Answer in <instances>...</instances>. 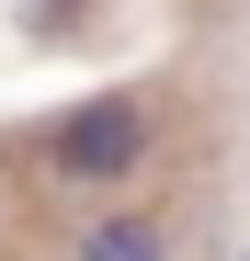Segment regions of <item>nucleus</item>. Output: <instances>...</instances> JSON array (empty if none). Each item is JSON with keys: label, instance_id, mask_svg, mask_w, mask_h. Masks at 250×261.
I'll list each match as a JSON object with an SVG mask.
<instances>
[{"label": "nucleus", "instance_id": "nucleus-1", "mask_svg": "<svg viewBox=\"0 0 250 261\" xmlns=\"http://www.w3.org/2000/svg\"><path fill=\"white\" fill-rule=\"evenodd\" d=\"M46 159H57V182L114 193L125 170L148 159V102H137V91H91V102H68V114H57V137H46Z\"/></svg>", "mask_w": 250, "mask_h": 261}, {"label": "nucleus", "instance_id": "nucleus-2", "mask_svg": "<svg viewBox=\"0 0 250 261\" xmlns=\"http://www.w3.org/2000/svg\"><path fill=\"white\" fill-rule=\"evenodd\" d=\"M68 261H171V239H159V216H91Z\"/></svg>", "mask_w": 250, "mask_h": 261}]
</instances>
